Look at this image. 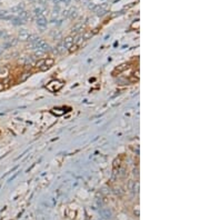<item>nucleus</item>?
I'll return each instance as SVG.
<instances>
[{"label": "nucleus", "mask_w": 200, "mask_h": 220, "mask_svg": "<svg viewBox=\"0 0 200 220\" xmlns=\"http://www.w3.org/2000/svg\"><path fill=\"white\" fill-rule=\"evenodd\" d=\"M4 89V86H2V83L0 82V90H2Z\"/></svg>", "instance_id": "f257e3e1"}]
</instances>
